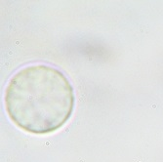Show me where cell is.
Masks as SVG:
<instances>
[{"label":"cell","instance_id":"cell-1","mask_svg":"<svg viewBox=\"0 0 163 162\" xmlns=\"http://www.w3.org/2000/svg\"><path fill=\"white\" fill-rule=\"evenodd\" d=\"M74 103V90L64 73L42 63L27 64L15 72L4 94L12 122L39 135L62 128L72 114Z\"/></svg>","mask_w":163,"mask_h":162}]
</instances>
